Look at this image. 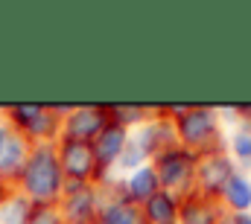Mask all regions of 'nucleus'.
<instances>
[{
  "label": "nucleus",
  "instance_id": "21",
  "mask_svg": "<svg viewBox=\"0 0 251 224\" xmlns=\"http://www.w3.org/2000/svg\"><path fill=\"white\" fill-rule=\"evenodd\" d=\"M9 192H12V186H6V183H3V186H0V201H3V198H6Z\"/></svg>",
  "mask_w": 251,
  "mask_h": 224
},
{
  "label": "nucleus",
  "instance_id": "17",
  "mask_svg": "<svg viewBox=\"0 0 251 224\" xmlns=\"http://www.w3.org/2000/svg\"><path fill=\"white\" fill-rule=\"evenodd\" d=\"M26 224H67V222L59 213V207H32Z\"/></svg>",
  "mask_w": 251,
  "mask_h": 224
},
{
  "label": "nucleus",
  "instance_id": "11",
  "mask_svg": "<svg viewBox=\"0 0 251 224\" xmlns=\"http://www.w3.org/2000/svg\"><path fill=\"white\" fill-rule=\"evenodd\" d=\"M120 189H123V195L131 204L143 207L152 195L161 192V178H158V172H155L152 163H146V166H137L131 172H126L120 178Z\"/></svg>",
  "mask_w": 251,
  "mask_h": 224
},
{
  "label": "nucleus",
  "instance_id": "20",
  "mask_svg": "<svg viewBox=\"0 0 251 224\" xmlns=\"http://www.w3.org/2000/svg\"><path fill=\"white\" fill-rule=\"evenodd\" d=\"M216 224H234V216H231V213H222V219Z\"/></svg>",
  "mask_w": 251,
  "mask_h": 224
},
{
  "label": "nucleus",
  "instance_id": "22",
  "mask_svg": "<svg viewBox=\"0 0 251 224\" xmlns=\"http://www.w3.org/2000/svg\"><path fill=\"white\" fill-rule=\"evenodd\" d=\"M0 186H3V180H0Z\"/></svg>",
  "mask_w": 251,
  "mask_h": 224
},
{
  "label": "nucleus",
  "instance_id": "10",
  "mask_svg": "<svg viewBox=\"0 0 251 224\" xmlns=\"http://www.w3.org/2000/svg\"><path fill=\"white\" fill-rule=\"evenodd\" d=\"M29 155H32V143L21 131L12 128V134H9V140H6V146L0 152V180L6 186H12V189L18 186L24 169L29 163Z\"/></svg>",
  "mask_w": 251,
  "mask_h": 224
},
{
  "label": "nucleus",
  "instance_id": "19",
  "mask_svg": "<svg viewBox=\"0 0 251 224\" xmlns=\"http://www.w3.org/2000/svg\"><path fill=\"white\" fill-rule=\"evenodd\" d=\"M234 224H251V213H243V216H234Z\"/></svg>",
  "mask_w": 251,
  "mask_h": 224
},
{
  "label": "nucleus",
  "instance_id": "14",
  "mask_svg": "<svg viewBox=\"0 0 251 224\" xmlns=\"http://www.w3.org/2000/svg\"><path fill=\"white\" fill-rule=\"evenodd\" d=\"M222 207L219 201L201 198V195H190L181 201V224H216L222 219Z\"/></svg>",
  "mask_w": 251,
  "mask_h": 224
},
{
  "label": "nucleus",
  "instance_id": "13",
  "mask_svg": "<svg viewBox=\"0 0 251 224\" xmlns=\"http://www.w3.org/2000/svg\"><path fill=\"white\" fill-rule=\"evenodd\" d=\"M140 213H143V224H181V198L161 189L140 207Z\"/></svg>",
  "mask_w": 251,
  "mask_h": 224
},
{
  "label": "nucleus",
  "instance_id": "6",
  "mask_svg": "<svg viewBox=\"0 0 251 224\" xmlns=\"http://www.w3.org/2000/svg\"><path fill=\"white\" fill-rule=\"evenodd\" d=\"M111 122L108 105H73L62 122V140L94 143Z\"/></svg>",
  "mask_w": 251,
  "mask_h": 224
},
{
  "label": "nucleus",
  "instance_id": "8",
  "mask_svg": "<svg viewBox=\"0 0 251 224\" xmlns=\"http://www.w3.org/2000/svg\"><path fill=\"white\" fill-rule=\"evenodd\" d=\"M100 195H102V207H100V216L94 224H143L140 207L123 195L117 175L100 183Z\"/></svg>",
  "mask_w": 251,
  "mask_h": 224
},
{
  "label": "nucleus",
  "instance_id": "15",
  "mask_svg": "<svg viewBox=\"0 0 251 224\" xmlns=\"http://www.w3.org/2000/svg\"><path fill=\"white\" fill-rule=\"evenodd\" d=\"M108 113H111V122H117V125H123L128 131H134L143 122L152 119L155 105H108Z\"/></svg>",
  "mask_w": 251,
  "mask_h": 224
},
{
  "label": "nucleus",
  "instance_id": "16",
  "mask_svg": "<svg viewBox=\"0 0 251 224\" xmlns=\"http://www.w3.org/2000/svg\"><path fill=\"white\" fill-rule=\"evenodd\" d=\"M29 213H32V204H29L18 189H12V192L0 201V224H26Z\"/></svg>",
  "mask_w": 251,
  "mask_h": 224
},
{
  "label": "nucleus",
  "instance_id": "2",
  "mask_svg": "<svg viewBox=\"0 0 251 224\" xmlns=\"http://www.w3.org/2000/svg\"><path fill=\"white\" fill-rule=\"evenodd\" d=\"M15 189L32 207H59V201L64 195V172H62V163H59L56 143L32 146L29 163H26Z\"/></svg>",
  "mask_w": 251,
  "mask_h": 224
},
{
  "label": "nucleus",
  "instance_id": "9",
  "mask_svg": "<svg viewBox=\"0 0 251 224\" xmlns=\"http://www.w3.org/2000/svg\"><path fill=\"white\" fill-rule=\"evenodd\" d=\"M128 137H131L128 128L117 125V122H108V128L91 143V146H94V157H97V166H100V178H102V180H108V178L117 175V166H120L123 152H126V146H128ZM102 180H100V183H102Z\"/></svg>",
  "mask_w": 251,
  "mask_h": 224
},
{
  "label": "nucleus",
  "instance_id": "18",
  "mask_svg": "<svg viewBox=\"0 0 251 224\" xmlns=\"http://www.w3.org/2000/svg\"><path fill=\"white\" fill-rule=\"evenodd\" d=\"M9 134H12V125H9L6 116L0 113V152H3V146H6V140H9Z\"/></svg>",
  "mask_w": 251,
  "mask_h": 224
},
{
  "label": "nucleus",
  "instance_id": "4",
  "mask_svg": "<svg viewBox=\"0 0 251 224\" xmlns=\"http://www.w3.org/2000/svg\"><path fill=\"white\" fill-rule=\"evenodd\" d=\"M240 166L234 163V157L228 155V149H216V152L199 155V163H196V195L219 201L225 183L231 180V175Z\"/></svg>",
  "mask_w": 251,
  "mask_h": 224
},
{
  "label": "nucleus",
  "instance_id": "3",
  "mask_svg": "<svg viewBox=\"0 0 251 224\" xmlns=\"http://www.w3.org/2000/svg\"><path fill=\"white\" fill-rule=\"evenodd\" d=\"M196 163H199V155L187 152L184 146H170L152 157V166L161 178V189L173 192L181 201L196 195Z\"/></svg>",
  "mask_w": 251,
  "mask_h": 224
},
{
  "label": "nucleus",
  "instance_id": "1",
  "mask_svg": "<svg viewBox=\"0 0 251 224\" xmlns=\"http://www.w3.org/2000/svg\"><path fill=\"white\" fill-rule=\"evenodd\" d=\"M164 113L176 125L178 146H184L193 155H207L216 149H225L228 125L219 108L210 105H164Z\"/></svg>",
  "mask_w": 251,
  "mask_h": 224
},
{
  "label": "nucleus",
  "instance_id": "5",
  "mask_svg": "<svg viewBox=\"0 0 251 224\" xmlns=\"http://www.w3.org/2000/svg\"><path fill=\"white\" fill-rule=\"evenodd\" d=\"M102 207L100 183H70L64 180V195L59 201V213L67 224H94Z\"/></svg>",
  "mask_w": 251,
  "mask_h": 224
},
{
  "label": "nucleus",
  "instance_id": "12",
  "mask_svg": "<svg viewBox=\"0 0 251 224\" xmlns=\"http://www.w3.org/2000/svg\"><path fill=\"white\" fill-rule=\"evenodd\" d=\"M219 207L231 216H243L251 213V172L237 169L231 175V180L225 183L222 195H219Z\"/></svg>",
  "mask_w": 251,
  "mask_h": 224
},
{
  "label": "nucleus",
  "instance_id": "7",
  "mask_svg": "<svg viewBox=\"0 0 251 224\" xmlns=\"http://www.w3.org/2000/svg\"><path fill=\"white\" fill-rule=\"evenodd\" d=\"M56 149H59V163H62L64 180H70V183H100L102 180L91 143L59 140Z\"/></svg>",
  "mask_w": 251,
  "mask_h": 224
}]
</instances>
